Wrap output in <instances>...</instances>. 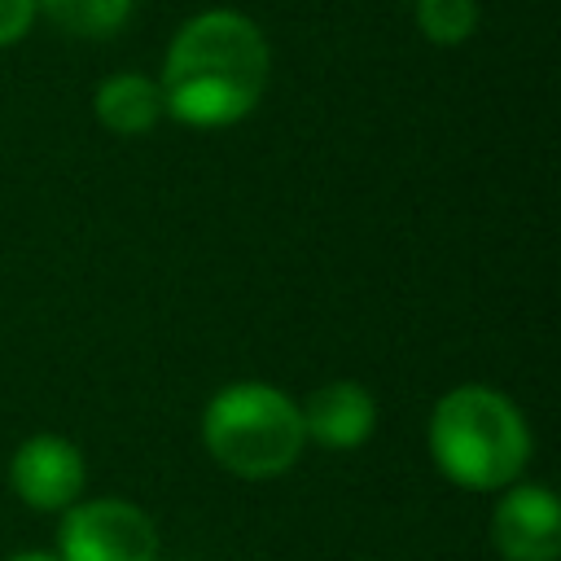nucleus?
<instances>
[{
  "instance_id": "nucleus-4",
  "label": "nucleus",
  "mask_w": 561,
  "mask_h": 561,
  "mask_svg": "<svg viewBox=\"0 0 561 561\" xmlns=\"http://www.w3.org/2000/svg\"><path fill=\"white\" fill-rule=\"evenodd\" d=\"M61 561H158L153 517L123 495H83L57 522Z\"/></svg>"
},
{
  "instance_id": "nucleus-11",
  "label": "nucleus",
  "mask_w": 561,
  "mask_h": 561,
  "mask_svg": "<svg viewBox=\"0 0 561 561\" xmlns=\"http://www.w3.org/2000/svg\"><path fill=\"white\" fill-rule=\"evenodd\" d=\"M35 22V0H0V48L18 44Z\"/></svg>"
},
{
  "instance_id": "nucleus-12",
  "label": "nucleus",
  "mask_w": 561,
  "mask_h": 561,
  "mask_svg": "<svg viewBox=\"0 0 561 561\" xmlns=\"http://www.w3.org/2000/svg\"><path fill=\"white\" fill-rule=\"evenodd\" d=\"M9 561H61L57 552H13Z\"/></svg>"
},
{
  "instance_id": "nucleus-5",
  "label": "nucleus",
  "mask_w": 561,
  "mask_h": 561,
  "mask_svg": "<svg viewBox=\"0 0 561 561\" xmlns=\"http://www.w3.org/2000/svg\"><path fill=\"white\" fill-rule=\"evenodd\" d=\"M9 486L26 508L61 513L75 500H83L88 460H83L79 443L61 438V434H31L9 456Z\"/></svg>"
},
{
  "instance_id": "nucleus-7",
  "label": "nucleus",
  "mask_w": 561,
  "mask_h": 561,
  "mask_svg": "<svg viewBox=\"0 0 561 561\" xmlns=\"http://www.w3.org/2000/svg\"><path fill=\"white\" fill-rule=\"evenodd\" d=\"M298 416H302L307 443H316L324 451H355L377 430V399L368 386H359L351 377H333V381H320L298 403Z\"/></svg>"
},
{
  "instance_id": "nucleus-6",
  "label": "nucleus",
  "mask_w": 561,
  "mask_h": 561,
  "mask_svg": "<svg viewBox=\"0 0 561 561\" xmlns=\"http://www.w3.org/2000/svg\"><path fill=\"white\" fill-rule=\"evenodd\" d=\"M491 543L504 561H557L561 552V504L543 482L517 478L500 491L491 513Z\"/></svg>"
},
{
  "instance_id": "nucleus-2",
  "label": "nucleus",
  "mask_w": 561,
  "mask_h": 561,
  "mask_svg": "<svg viewBox=\"0 0 561 561\" xmlns=\"http://www.w3.org/2000/svg\"><path fill=\"white\" fill-rule=\"evenodd\" d=\"M430 456L438 473L465 491H504L526 478L530 465V425L522 408L482 381L451 386L438 394L425 425Z\"/></svg>"
},
{
  "instance_id": "nucleus-10",
  "label": "nucleus",
  "mask_w": 561,
  "mask_h": 561,
  "mask_svg": "<svg viewBox=\"0 0 561 561\" xmlns=\"http://www.w3.org/2000/svg\"><path fill=\"white\" fill-rule=\"evenodd\" d=\"M478 26V0H416V31L430 44H465Z\"/></svg>"
},
{
  "instance_id": "nucleus-8",
  "label": "nucleus",
  "mask_w": 561,
  "mask_h": 561,
  "mask_svg": "<svg viewBox=\"0 0 561 561\" xmlns=\"http://www.w3.org/2000/svg\"><path fill=\"white\" fill-rule=\"evenodd\" d=\"M92 114L105 131L114 136H145L158 127V118L167 114L162 110V92H158V79L149 75H136V70H118L110 79L96 83L92 92Z\"/></svg>"
},
{
  "instance_id": "nucleus-9",
  "label": "nucleus",
  "mask_w": 561,
  "mask_h": 561,
  "mask_svg": "<svg viewBox=\"0 0 561 561\" xmlns=\"http://www.w3.org/2000/svg\"><path fill=\"white\" fill-rule=\"evenodd\" d=\"M136 0H35V9L66 35L79 39H105L114 31H123V22L131 18Z\"/></svg>"
},
{
  "instance_id": "nucleus-3",
  "label": "nucleus",
  "mask_w": 561,
  "mask_h": 561,
  "mask_svg": "<svg viewBox=\"0 0 561 561\" xmlns=\"http://www.w3.org/2000/svg\"><path fill=\"white\" fill-rule=\"evenodd\" d=\"M202 447L219 469L245 482L280 478L307 447L298 399L272 381H228L202 408Z\"/></svg>"
},
{
  "instance_id": "nucleus-1",
  "label": "nucleus",
  "mask_w": 561,
  "mask_h": 561,
  "mask_svg": "<svg viewBox=\"0 0 561 561\" xmlns=\"http://www.w3.org/2000/svg\"><path fill=\"white\" fill-rule=\"evenodd\" d=\"M272 53L241 9H202L167 44L158 92L162 110L197 131L241 123L267 92Z\"/></svg>"
}]
</instances>
